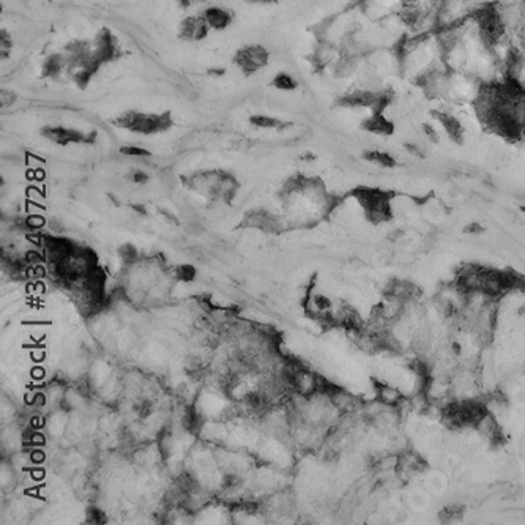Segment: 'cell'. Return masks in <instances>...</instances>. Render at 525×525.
<instances>
[{"label":"cell","instance_id":"cell-7","mask_svg":"<svg viewBox=\"0 0 525 525\" xmlns=\"http://www.w3.org/2000/svg\"><path fill=\"white\" fill-rule=\"evenodd\" d=\"M462 508L459 505H448V507L440 513V521L442 522H456L462 519Z\"/></svg>","mask_w":525,"mask_h":525},{"label":"cell","instance_id":"cell-10","mask_svg":"<svg viewBox=\"0 0 525 525\" xmlns=\"http://www.w3.org/2000/svg\"><path fill=\"white\" fill-rule=\"evenodd\" d=\"M467 232L470 234H476V232H483V227L480 224H470L467 227Z\"/></svg>","mask_w":525,"mask_h":525},{"label":"cell","instance_id":"cell-3","mask_svg":"<svg viewBox=\"0 0 525 525\" xmlns=\"http://www.w3.org/2000/svg\"><path fill=\"white\" fill-rule=\"evenodd\" d=\"M375 399H379L380 402L385 404V406L398 407L399 404L406 399V396H404L396 387L388 385V383L375 382Z\"/></svg>","mask_w":525,"mask_h":525},{"label":"cell","instance_id":"cell-8","mask_svg":"<svg viewBox=\"0 0 525 525\" xmlns=\"http://www.w3.org/2000/svg\"><path fill=\"white\" fill-rule=\"evenodd\" d=\"M366 158L369 161H374V163L380 164V166H393L394 164V159L392 155H388L387 152H369L366 155Z\"/></svg>","mask_w":525,"mask_h":525},{"label":"cell","instance_id":"cell-5","mask_svg":"<svg viewBox=\"0 0 525 525\" xmlns=\"http://www.w3.org/2000/svg\"><path fill=\"white\" fill-rule=\"evenodd\" d=\"M437 120L442 123V126L445 128L448 136L453 140H462V125L459 120H457L453 114L449 112H437Z\"/></svg>","mask_w":525,"mask_h":525},{"label":"cell","instance_id":"cell-9","mask_svg":"<svg viewBox=\"0 0 525 525\" xmlns=\"http://www.w3.org/2000/svg\"><path fill=\"white\" fill-rule=\"evenodd\" d=\"M274 84L278 85L279 89H286V90H289V89H292V87H295V83L292 80V78H291V76H286V75H279L278 78H276Z\"/></svg>","mask_w":525,"mask_h":525},{"label":"cell","instance_id":"cell-6","mask_svg":"<svg viewBox=\"0 0 525 525\" xmlns=\"http://www.w3.org/2000/svg\"><path fill=\"white\" fill-rule=\"evenodd\" d=\"M204 18L208 27H213V29H224V27L231 24L232 21V16L229 15V11H224L221 8L207 10Z\"/></svg>","mask_w":525,"mask_h":525},{"label":"cell","instance_id":"cell-2","mask_svg":"<svg viewBox=\"0 0 525 525\" xmlns=\"http://www.w3.org/2000/svg\"><path fill=\"white\" fill-rule=\"evenodd\" d=\"M268 60V54L260 46H250L237 54V62L245 71H254L264 66Z\"/></svg>","mask_w":525,"mask_h":525},{"label":"cell","instance_id":"cell-4","mask_svg":"<svg viewBox=\"0 0 525 525\" xmlns=\"http://www.w3.org/2000/svg\"><path fill=\"white\" fill-rule=\"evenodd\" d=\"M208 27L205 18H188L181 24V37L188 40H200L207 35Z\"/></svg>","mask_w":525,"mask_h":525},{"label":"cell","instance_id":"cell-11","mask_svg":"<svg viewBox=\"0 0 525 525\" xmlns=\"http://www.w3.org/2000/svg\"><path fill=\"white\" fill-rule=\"evenodd\" d=\"M255 2H274V0H255Z\"/></svg>","mask_w":525,"mask_h":525},{"label":"cell","instance_id":"cell-1","mask_svg":"<svg viewBox=\"0 0 525 525\" xmlns=\"http://www.w3.org/2000/svg\"><path fill=\"white\" fill-rule=\"evenodd\" d=\"M473 429L484 440L493 443V445H499V443L503 442V433L499 423V416L490 412V410H488L486 414H483L480 418H478Z\"/></svg>","mask_w":525,"mask_h":525}]
</instances>
